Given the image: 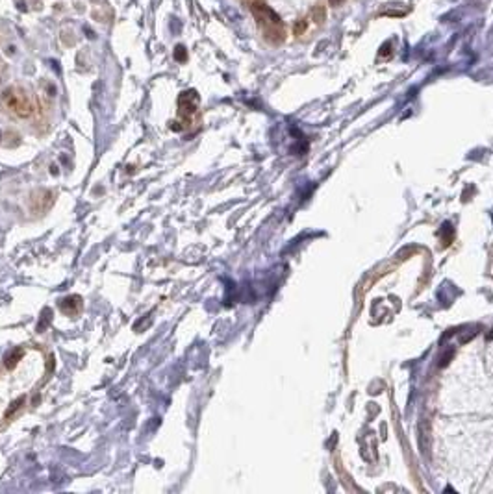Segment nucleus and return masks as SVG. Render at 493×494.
<instances>
[{
	"label": "nucleus",
	"instance_id": "1",
	"mask_svg": "<svg viewBox=\"0 0 493 494\" xmlns=\"http://www.w3.org/2000/svg\"><path fill=\"white\" fill-rule=\"evenodd\" d=\"M52 366V355L37 346H19L6 355L0 368V430L26 409Z\"/></svg>",
	"mask_w": 493,
	"mask_h": 494
},
{
	"label": "nucleus",
	"instance_id": "2",
	"mask_svg": "<svg viewBox=\"0 0 493 494\" xmlns=\"http://www.w3.org/2000/svg\"><path fill=\"white\" fill-rule=\"evenodd\" d=\"M6 108L11 113H15L17 117H30L33 113V102L28 97V93L21 91V89H10L4 95Z\"/></svg>",
	"mask_w": 493,
	"mask_h": 494
},
{
	"label": "nucleus",
	"instance_id": "3",
	"mask_svg": "<svg viewBox=\"0 0 493 494\" xmlns=\"http://www.w3.org/2000/svg\"><path fill=\"white\" fill-rule=\"evenodd\" d=\"M174 58L178 59V61H185V58H187V52H185V49L182 47V45H178V47H176V50H174Z\"/></svg>",
	"mask_w": 493,
	"mask_h": 494
},
{
	"label": "nucleus",
	"instance_id": "4",
	"mask_svg": "<svg viewBox=\"0 0 493 494\" xmlns=\"http://www.w3.org/2000/svg\"><path fill=\"white\" fill-rule=\"evenodd\" d=\"M345 0H328V4L332 6V8H337V6H342Z\"/></svg>",
	"mask_w": 493,
	"mask_h": 494
},
{
	"label": "nucleus",
	"instance_id": "5",
	"mask_svg": "<svg viewBox=\"0 0 493 494\" xmlns=\"http://www.w3.org/2000/svg\"><path fill=\"white\" fill-rule=\"evenodd\" d=\"M86 35H91V37L95 35V33L91 32V28H86Z\"/></svg>",
	"mask_w": 493,
	"mask_h": 494
}]
</instances>
